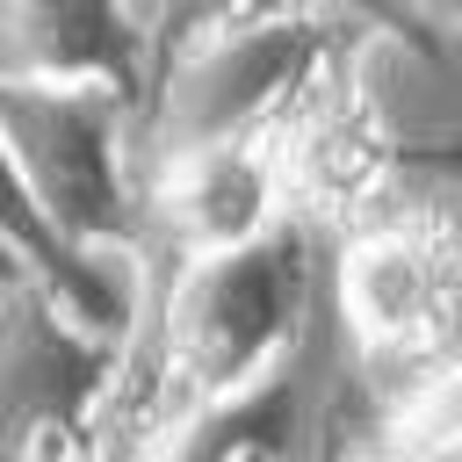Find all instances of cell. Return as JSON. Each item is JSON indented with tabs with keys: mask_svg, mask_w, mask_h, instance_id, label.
<instances>
[{
	"mask_svg": "<svg viewBox=\"0 0 462 462\" xmlns=\"http://www.w3.org/2000/svg\"><path fill=\"white\" fill-rule=\"evenodd\" d=\"M325 65V22L318 14H209L159 87V152H202V144H245L282 123V108L310 87Z\"/></svg>",
	"mask_w": 462,
	"mask_h": 462,
	"instance_id": "cell-2",
	"label": "cell"
},
{
	"mask_svg": "<svg viewBox=\"0 0 462 462\" xmlns=\"http://www.w3.org/2000/svg\"><path fill=\"white\" fill-rule=\"evenodd\" d=\"M130 58H137V36H130V14H116V7H87V0L7 7L0 0V79L123 94Z\"/></svg>",
	"mask_w": 462,
	"mask_h": 462,
	"instance_id": "cell-7",
	"label": "cell"
},
{
	"mask_svg": "<svg viewBox=\"0 0 462 462\" xmlns=\"http://www.w3.org/2000/svg\"><path fill=\"white\" fill-rule=\"evenodd\" d=\"M310 289V231L289 217L267 238L238 253H202L180 260L166 303L152 310L159 339V433L188 411L231 404L282 375V354L296 339ZM152 433V440H159Z\"/></svg>",
	"mask_w": 462,
	"mask_h": 462,
	"instance_id": "cell-1",
	"label": "cell"
},
{
	"mask_svg": "<svg viewBox=\"0 0 462 462\" xmlns=\"http://www.w3.org/2000/svg\"><path fill=\"white\" fill-rule=\"evenodd\" d=\"M267 159H274V180H282V202L296 224L346 217L383 188V123L354 79L318 65L310 87L267 130Z\"/></svg>",
	"mask_w": 462,
	"mask_h": 462,
	"instance_id": "cell-5",
	"label": "cell"
},
{
	"mask_svg": "<svg viewBox=\"0 0 462 462\" xmlns=\"http://www.w3.org/2000/svg\"><path fill=\"white\" fill-rule=\"evenodd\" d=\"M0 144L36 202V217L79 253L101 260L123 245V94L101 87H22L0 79Z\"/></svg>",
	"mask_w": 462,
	"mask_h": 462,
	"instance_id": "cell-3",
	"label": "cell"
},
{
	"mask_svg": "<svg viewBox=\"0 0 462 462\" xmlns=\"http://www.w3.org/2000/svg\"><path fill=\"white\" fill-rule=\"evenodd\" d=\"M0 260L7 267H22L72 325H87V332H123V296H108V274H101V260H79L43 217H36V202H29V188H22V173H14V159H7V144H0Z\"/></svg>",
	"mask_w": 462,
	"mask_h": 462,
	"instance_id": "cell-8",
	"label": "cell"
},
{
	"mask_svg": "<svg viewBox=\"0 0 462 462\" xmlns=\"http://www.w3.org/2000/svg\"><path fill=\"white\" fill-rule=\"evenodd\" d=\"M339 310L383 361L433 354L455 318V245L426 217H368L339 245Z\"/></svg>",
	"mask_w": 462,
	"mask_h": 462,
	"instance_id": "cell-4",
	"label": "cell"
},
{
	"mask_svg": "<svg viewBox=\"0 0 462 462\" xmlns=\"http://www.w3.org/2000/svg\"><path fill=\"white\" fill-rule=\"evenodd\" d=\"M159 195H166V224H173V238H180V260L238 253V245L267 238L274 224H289V202H282L267 137L202 144V152L166 159V188H159Z\"/></svg>",
	"mask_w": 462,
	"mask_h": 462,
	"instance_id": "cell-6",
	"label": "cell"
},
{
	"mask_svg": "<svg viewBox=\"0 0 462 462\" xmlns=\"http://www.w3.org/2000/svg\"><path fill=\"white\" fill-rule=\"evenodd\" d=\"M433 433L448 440V462H462V368L433 390Z\"/></svg>",
	"mask_w": 462,
	"mask_h": 462,
	"instance_id": "cell-9",
	"label": "cell"
}]
</instances>
